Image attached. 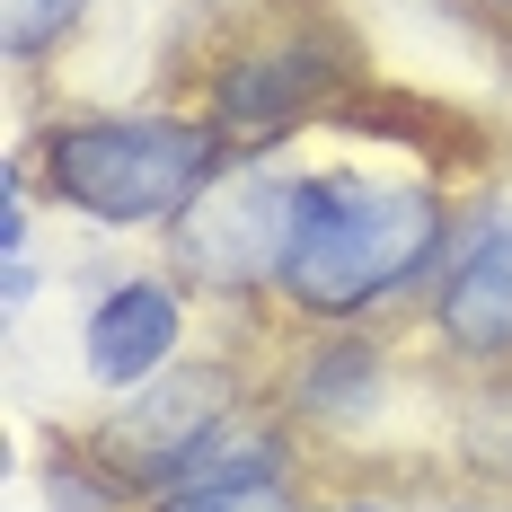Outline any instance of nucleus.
I'll return each mask as SVG.
<instances>
[{
  "label": "nucleus",
  "mask_w": 512,
  "mask_h": 512,
  "mask_svg": "<svg viewBox=\"0 0 512 512\" xmlns=\"http://www.w3.org/2000/svg\"><path fill=\"white\" fill-rule=\"evenodd\" d=\"M89 0H0V45L9 53H45Z\"/></svg>",
  "instance_id": "obj_7"
},
{
  "label": "nucleus",
  "mask_w": 512,
  "mask_h": 512,
  "mask_svg": "<svg viewBox=\"0 0 512 512\" xmlns=\"http://www.w3.org/2000/svg\"><path fill=\"white\" fill-rule=\"evenodd\" d=\"M36 168L71 212L106 230H142V221H177L204 195L221 142L204 124H168V115H98V124H53Z\"/></svg>",
  "instance_id": "obj_2"
},
{
  "label": "nucleus",
  "mask_w": 512,
  "mask_h": 512,
  "mask_svg": "<svg viewBox=\"0 0 512 512\" xmlns=\"http://www.w3.org/2000/svg\"><path fill=\"white\" fill-rule=\"evenodd\" d=\"M159 512H301V504L283 495V477H256V468H239V477H195L186 495H168Z\"/></svg>",
  "instance_id": "obj_6"
},
{
  "label": "nucleus",
  "mask_w": 512,
  "mask_h": 512,
  "mask_svg": "<svg viewBox=\"0 0 512 512\" xmlns=\"http://www.w3.org/2000/svg\"><path fill=\"white\" fill-rule=\"evenodd\" d=\"M177 327H186V309H177L168 283H124L89 318V371L106 389H133V380H151L159 362L177 354Z\"/></svg>",
  "instance_id": "obj_4"
},
{
  "label": "nucleus",
  "mask_w": 512,
  "mask_h": 512,
  "mask_svg": "<svg viewBox=\"0 0 512 512\" xmlns=\"http://www.w3.org/2000/svg\"><path fill=\"white\" fill-rule=\"evenodd\" d=\"M292 221H301V186H274V177H239L230 195H212L186 230V256L212 283H283V256H292Z\"/></svg>",
  "instance_id": "obj_3"
},
{
  "label": "nucleus",
  "mask_w": 512,
  "mask_h": 512,
  "mask_svg": "<svg viewBox=\"0 0 512 512\" xmlns=\"http://www.w3.org/2000/svg\"><path fill=\"white\" fill-rule=\"evenodd\" d=\"M433 318H442V336H451L460 354H477V362L512 354V230H486V239L451 265Z\"/></svg>",
  "instance_id": "obj_5"
},
{
  "label": "nucleus",
  "mask_w": 512,
  "mask_h": 512,
  "mask_svg": "<svg viewBox=\"0 0 512 512\" xmlns=\"http://www.w3.org/2000/svg\"><path fill=\"white\" fill-rule=\"evenodd\" d=\"M442 248V204L433 186L407 177H309L301 221H292V256H283V292L318 318L371 309L424 274V256Z\"/></svg>",
  "instance_id": "obj_1"
}]
</instances>
